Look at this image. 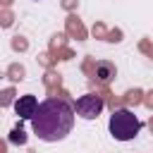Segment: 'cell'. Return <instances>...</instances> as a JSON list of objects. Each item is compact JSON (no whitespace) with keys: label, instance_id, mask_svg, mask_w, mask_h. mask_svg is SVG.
<instances>
[{"label":"cell","instance_id":"3","mask_svg":"<svg viewBox=\"0 0 153 153\" xmlns=\"http://www.w3.org/2000/svg\"><path fill=\"white\" fill-rule=\"evenodd\" d=\"M74 110H76V115L84 117V120H96V117L100 115V110H103V98H100L98 93H84V96L76 98Z\"/></svg>","mask_w":153,"mask_h":153},{"label":"cell","instance_id":"1","mask_svg":"<svg viewBox=\"0 0 153 153\" xmlns=\"http://www.w3.org/2000/svg\"><path fill=\"white\" fill-rule=\"evenodd\" d=\"M74 127V108L65 98H48L38 103L31 117V129L43 141H62Z\"/></svg>","mask_w":153,"mask_h":153},{"label":"cell","instance_id":"2","mask_svg":"<svg viewBox=\"0 0 153 153\" xmlns=\"http://www.w3.org/2000/svg\"><path fill=\"white\" fill-rule=\"evenodd\" d=\"M108 127H110V134H112L117 141H131V139L141 131V122H139V117H136L131 110H127V108L112 110Z\"/></svg>","mask_w":153,"mask_h":153},{"label":"cell","instance_id":"5","mask_svg":"<svg viewBox=\"0 0 153 153\" xmlns=\"http://www.w3.org/2000/svg\"><path fill=\"white\" fill-rule=\"evenodd\" d=\"M115 74H117V69H115V65L108 62V60H100V62H96V67H93V79L100 81V84H108Z\"/></svg>","mask_w":153,"mask_h":153},{"label":"cell","instance_id":"4","mask_svg":"<svg viewBox=\"0 0 153 153\" xmlns=\"http://www.w3.org/2000/svg\"><path fill=\"white\" fill-rule=\"evenodd\" d=\"M36 110H38V100H36V96H31V93L19 96V98L14 100V112L19 115V120H31V117L36 115Z\"/></svg>","mask_w":153,"mask_h":153},{"label":"cell","instance_id":"7","mask_svg":"<svg viewBox=\"0 0 153 153\" xmlns=\"http://www.w3.org/2000/svg\"><path fill=\"white\" fill-rule=\"evenodd\" d=\"M12 96H14V91H12V88L2 91V93H0V105H10V103H12Z\"/></svg>","mask_w":153,"mask_h":153},{"label":"cell","instance_id":"8","mask_svg":"<svg viewBox=\"0 0 153 153\" xmlns=\"http://www.w3.org/2000/svg\"><path fill=\"white\" fill-rule=\"evenodd\" d=\"M0 153H5V143H0Z\"/></svg>","mask_w":153,"mask_h":153},{"label":"cell","instance_id":"6","mask_svg":"<svg viewBox=\"0 0 153 153\" xmlns=\"http://www.w3.org/2000/svg\"><path fill=\"white\" fill-rule=\"evenodd\" d=\"M10 141H12V143H26V134H24V129H22V127H14L12 134H10Z\"/></svg>","mask_w":153,"mask_h":153}]
</instances>
